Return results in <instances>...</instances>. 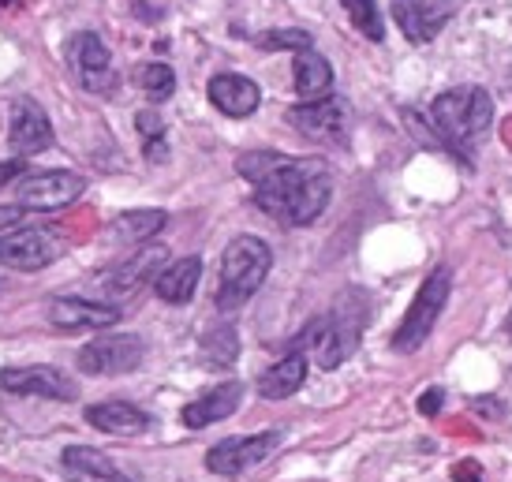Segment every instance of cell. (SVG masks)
<instances>
[{
    "instance_id": "cell-1",
    "label": "cell",
    "mask_w": 512,
    "mask_h": 482,
    "mask_svg": "<svg viewBox=\"0 0 512 482\" xmlns=\"http://www.w3.org/2000/svg\"><path fill=\"white\" fill-rule=\"evenodd\" d=\"M333 199V172L318 157H285L270 176L255 184L258 210L285 228L318 221Z\"/></svg>"
},
{
    "instance_id": "cell-2",
    "label": "cell",
    "mask_w": 512,
    "mask_h": 482,
    "mask_svg": "<svg viewBox=\"0 0 512 482\" xmlns=\"http://www.w3.org/2000/svg\"><path fill=\"white\" fill-rule=\"evenodd\" d=\"M363 326H367V303L359 292H352V296H341V303L329 314L311 318L288 352L307 355L322 370H337L359 348Z\"/></svg>"
},
{
    "instance_id": "cell-3",
    "label": "cell",
    "mask_w": 512,
    "mask_h": 482,
    "mask_svg": "<svg viewBox=\"0 0 512 482\" xmlns=\"http://www.w3.org/2000/svg\"><path fill=\"white\" fill-rule=\"evenodd\" d=\"M273 270V251L258 236H236L221 255V284H217V307L236 311L266 284Z\"/></svg>"
},
{
    "instance_id": "cell-4",
    "label": "cell",
    "mask_w": 512,
    "mask_h": 482,
    "mask_svg": "<svg viewBox=\"0 0 512 482\" xmlns=\"http://www.w3.org/2000/svg\"><path fill=\"white\" fill-rule=\"evenodd\" d=\"M430 124L445 135L449 146H460L468 139H479L490 124H494V98L483 86H456L445 90L441 98L430 105Z\"/></svg>"
},
{
    "instance_id": "cell-5",
    "label": "cell",
    "mask_w": 512,
    "mask_h": 482,
    "mask_svg": "<svg viewBox=\"0 0 512 482\" xmlns=\"http://www.w3.org/2000/svg\"><path fill=\"white\" fill-rule=\"evenodd\" d=\"M449 288H453V270H445V266L434 270L427 281L419 284L412 307L404 314L400 329L393 333V352L412 355L430 341V333H434L441 311H445V303H449Z\"/></svg>"
},
{
    "instance_id": "cell-6",
    "label": "cell",
    "mask_w": 512,
    "mask_h": 482,
    "mask_svg": "<svg viewBox=\"0 0 512 482\" xmlns=\"http://www.w3.org/2000/svg\"><path fill=\"white\" fill-rule=\"evenodd\" d=\"M86 180L72 169H49V172H23L15 184V199L30 213H53L83 199Z\"/></svg>"
},
{
    "instance_id": "cell-7",
    "label": "cell",
    "mask_w": 512,
    "mask_h": 482,
    "mask_svg": "<svg viewBox=\"0 0 512 482\" xmlns=\"http://www.w3.org/2000/svg\"><path fill=\"white\" fill-rule=\"evenodd\" d=\"M68 64H72V75L79 79L86 94H98V98H113L120 90V75L113 68V53L105 49L94 30H83L75 34L72 45H68Z\"/></svg>"
},
{
    "instance_id": "cell-8",
    "label": "cell",
    "mask_w": 512,
    "mask_h": 482,
    "mask_svg": "<svg viewBox=\"0 0 512 482\" xmlns=\"http://www.w3.org/2000/svg\"><path fill=\"white\" fill-rule=\"evenodd\" d=\"M146 344L143 337H131V333H109V337H98L90 341L79 352V370L83 374H94V378H116V374H128L143 363Z\"/></svg>"
},
{
    "instance_id": "cell-9",
    "label": "cell",
    "mask_w": 512,
    "mask_h": 482,
    "mask_svg": "<svg viewBox=\"0 0 512 482\" xmlns=\"http://www.w3.org/2000/svg\"><path fill=\"white\" fill-rule=\"evenodd\" d=\"M288 124L307 135L311 142H326V146H344L348 142V105L341 98H314L303 101L296 109H288Z\"/></svg>"
},
{
    "instance_id": "cell-10",
    "label": "cell",
    "mask_w": 512,
    "mask_h": 482,
    "mask_svg": "<svg viewBox=\"0 0 512 482\" xmlns=\"http://www.w3.org/2000/svg\"><path fill=\"white\" fill-rule=\"evenodd\" d=\"M277 445H281V434H277V430L251 434V438H225L221 445H214V449L206 453V468L214 471V475L236 479V475H243V471L258 468Z\"/></svg>"
},
{
    "instance_id": "cell-11",
    "label": "cell",
    "mask_w": 512,
    "mask_h": 482,
    "mask_svg": "<svg viewBox=\"0 0 512 482\" xmlns=\"http://www.w3.org/2000/svg\"><path fill=\"white\" fill-rule=\"evenodd\" d=\"M57 258V236L45 228H8L0 232V266L38 273Z\"/></svg>"
},
{
    "instance_id": "cell-12",
    "label": "cell",
    "mask_w": 512,
    "mask_h": 482,
    "mask_svg": "<svg viewBox=\"0 0 512 482\" xmlns=\"http://www.w3.org/2000/svg\"><path fill=\"white\" fill-rule=\"evenodd\" d=\"M0 389L12 397H42V400H75V382L57 367H4Z\"/></svg>"
},
{
    "instance_id": "cell-13",
    "label": "cell",
    "mask_w": 512,
    "mask_h": 482,
    "mask_svg": "<svg viewBox=\"0 0 512 482\" xmlns=\"http://www.w3.org/2000/svg\"><path fill=\"white\" fill-rule=\"evenodd\" d=\"M45 318H49L53 329H60V333H79V329H113L124 314H120V307H113V303L57 296L45 307Z\"/></svg>"
},
{
    "instance_id": "cell-14",
    "label": "cell",
    "mask_w": 512,
    "mask_h": 482,
    "mask_svg": "<svg viewBox=\"0 0 512 482\" xmlns=\"http://www.w3.org/2000/svg\"><path fill=\"white\" fill-rule=\"evenodd\" d=\"M393 19L408 42H434L453 19V0H393Z\"/></svg>"
},
{
    "instance_id": "cell-15",
    "label": "cell",
    "mask_w": 512,
    "mask_h": 482,
    "mask_svg": "<svg viewBox=\"0 0 512 482\" xmlns=\"http://www.w3.org/2000/svg\"><path fill=\"white\" fill-rule=\"evenodd\" d=\"M8 146H12L19 157L27 154H42L53 146V124L45 109L34 98H19L12 105V124H8Z\"/></svg>"
},
{
    "instance_id": "cell-16",
    "label": "cell",
    "mask_w": 512,
    "mask_h": 482,
    "mask_svg": "<svg viewBox=\"0 0 512 482\" xmlns=\"http://www.w3.org/2000/svg\"><path fill=\"white\" fill-rule=\"evenodd\" d=\"M165 262H169V247H165V243L146 240L135 255L124 258L116 270H109L105 277H101V288H105L109 296H128V292H139V288L154 277V270H161Z\"/></svg>"
},
{
    "instance_id": "cell-17",
    "label": "cell",
    "mask_w": 512,
    "mask_h": 482,
    "mask_svg": "<svg viewBox=\"0 0 512 482\" xmlns=\"http://www.w3.org/2000/svg\"><path fill=\"white\" fill-rule=\"evenodd\" d=\"M206 94L214 101L217 113L232 116V120H243V116H255L258 105H262V90H258L255 79L247 75H236V71H221L210 79Z\"/></svg>"
},
{
    "instance_id": "cell-18",
    "label": "cell",
    "mask_w": 512,
    "mask_h": 482,
    "mask_svg": "<svg viewBox=\"0 0 512 482\" xmlns=\"http://www.w3.org/2000/svg\"><path fill=\"white\" fill-rule=\"evenodd\" d=\"M86 423L101 434H113V438H135V434L150 430V415L128 400H101V404L86 408Z\"/></svg>"
},
{
    "instance_id": "cell-19",
    "label": "cell",
    "mask_w": 512,
    "mask_h": 482,
    "mask_svg": "<svg viewBox=\"0 0 512 482\" xmlns=\"http://www.w3.org/2000/svg\"><path fill=\"white\" fill-rule=\"evenodd\" d=\"M243 400V385L240 382H225V385H214V389H206L199 400H191L180 419H184L187 430H202V426H214L221 419L240 408Z\"/></svg>"
},
{
    "instance_id": "cell-20",
    "label": "cell",
    "mask_w": 512,
    "mask_h": 482,
    "mask_svg": "<svg viewBox=\"0 0 512 482\" xmlns=\"http://www.w3.org/2000/svg\"><path fill=\"white\" fill-rule=\"evenodd\" d=\"M60 464H64V471H68L75 482H139V479H131L120 464H113L105 453L90 449V445H68L64 456H60Z\"/></svg>"
},
{
    "instance_id": "cell-21",
    "label": "cell",
    "mask_w": 512,
    "mask_h": 482,
    "mask_svg": "<svg viewBox=\"0 0 512 482\" xmlns=\"http://www.w3.org/2000/svg\"><path fill=\"white\" fill-rule=\"evenodd\" d=\"M199 277H202L199 255L176 258V262H165V266H161V273H157V281H154V292L165 299V303H172V307H184V303L195 299Z\"/></svg>"
},
{
    "instance_id": "cell-22",
    "label": "cell",
    "mask_w": 512,
    "mask_h": 482,
    "mask_svg": "<svg viewBox=\"0 0 512 482\" xmlns=\"http://www.w3.org/2000/svg\"><path fill=\"white\" fill-rule=\"evenodd\" d=\"M303 382H307V355L288 352L285 359H277L270 370H262L258 393L266 400H285V397H292Z\"/></svg>"
},
{
    "instance_id": "cell-23",
    "label": "cell",
    "mask_w": 512,
    "mask_h": 482,
    "mask_svg": "<svg viewBox=\"0 0 512 482\" xmlns=\"http://www.w3.org/2000/svg\"><path fill=\"white\" fill-rule=\"evenodd\" d=\"M329 86H333L329 60L322 53H314V49H303L296 57V94L303 101H314V98H326Z\"/></svg>"
},
{
    "instance_id": "cell-24",
    "label": "cell",
    "mask_w": 512,
    "mask_h": 482,
    "mask_svg": "<svg viewBox=\"0 0 512 482\" xmlns=\"http://www.w3.org/2000/svg\"><path fill=\"white\" fill-rule=\"evenodd\" d=\"M165 225H169V213L165 210H124L113 221V236L124 243H146L154 240Z\"/></svg>"
},
{
    "instance_id": "cell-25",
    "label": "cell",
    "mask_w": 512,
    "mask_h": 482,
    "mask_svg": "<svg viewBox=\"0 0 512 482\" xmlns=\"http://www.w3.org/2000/svg\"><path fill=\"white\" fill-rule=\"evenodd\" d=\"M202 355L210 359V367H232L236 355H240V341H236V329L217 326L202 337Z\"/></svg>"
},
{
    "instance_id": "cell-26",
    "label": "cell",
    "mask_w": 512,
    "mask_h": 482,
    "mask_svg": "<svg viewBox=\"0 0 512 482\" xmlns=\"http://www.w3.org/2000/svg\"><path fill=\"white\" fill-rule=\"evenodd\" d=\"M139 86H143V94L154 101V105H161V101H169L172 94H176V71H172L169 64H161V60L143 64V68H139Z\"/></svg>"
},
{
    "instance_id": "cell-27",
    "label": "cell",
    "mask_w": 512,
    "mask_h": 482,
    "mask_svg": "<svg viewBox=\"0 0 512 482\" xmlns=\"http://www.w3.org/2000/svg\"><path fill=\"white\" fill-rule=\"evenodd\" d=\"M341 8L348 12L352 27H356L363 38H370V42H382L385 23H382V12H378V4H374V0H341Z\"/></svg>"
},
{
    "instance_id": "cell-28",
    "label": "cell",
    "mask_w": 512,
    "mask_h": 482,
    "mask_svg": "<svg viewBox=\"0 0 512 482\" xmlns=\"http://www.w3.org/2000/svg\"><path fill=\"white\" fill-rule=\"evenodd\" d=\"M135 128H139V135H143L146 161L161 165V161L169 157V142H165V120H161L157 113H139V116H135Z\"/></svg>"
},
{
    "instance_id": "cell-29",
    "label": "cell",
    "mask_w": 512,
    "mask_h": 482,
    "mask_svg": "<svg viewBox=\"0 0 512 482\" xmlns=\"http://www.w3.org/2000/svg\"><path fill=\"white\" fill-rule=\"evenodd\" d=\"M281 161H285V154H273V150H251V154H243L240 161H236V169H240L243 180L258 184V180H262V176H270Z\"/></svg>"
},
{
    "instance_id": "cell-30",
    "label": "cell",
    "mask_w": 512,
    "mask_h": 482,
    "mask_svg": "<svg viewBox=\"0 0 512 482\" xmlns=\"http://www.w3.org/2000/svg\"><path fill=\"white\" fill-rule=\"evenodd\" d=\"M258 45H262V49H296V53H303V49H311L314 45V38L307 34V30L277 27V30H266V34L258 38Z\"/></svg>"
},
{
    "instance_id": "cell-31",
    "label": "cell",
    "mask_w": 512,
    "mask_h": 482,
    "mask_svg": "<svg viewBox=\"0 0 512 482\" xmlns=\"http://www.w3.org/2000/svg\"><path fill=\"white\" fill-rule=\"evenodd\" d=\"M441 404H445V393H441V389H427V393L419 397V412H423V415H438Z\"/></svg>"
},
{
    "instance_id": "cell-32",
    "label": "cell",
    "mask_w": 512,
    "mask_h": 482,
    "mask_svg": "<svg viewBox=\"0 0 512 482\" xmlns=\"http://www.w3.org/2000/svg\"><path fill=\"white\" fill-rule=\"evenodd\" d=\"M453 479L456 482H483V468H479L475 460H464V464H456L453 468Z\"/></svg>"
},
{
    "instance_id": "cell-33",
    "label": "cell",
    "mask_w": 512,
    "mask_h": 482,
    "mask_svg": "<svg viewBox=\"0 0 512 482\" xmlns=\"http://www.w3.org/2000/svg\"><path fill=\"white\" fill-rule=\"evenodd\" d=\"M23 213L27 210H19V206H0V228H19Z\"/></svg>"
},
{
    "instance_id": "cell-34",
    "label": "cell",
    "mask_w": 512,
    "mask_h": 482,
    "mask_svg": "<svg viewBox=\"0 0 512 482\" xmlns=\"http://www.w3.org/2000/svg\"><path fill=\"white\" fill-rule=\"evenodd\" d=\"M19 176H23V165H19V161H4V165H0V187L8 184V180H19Z\"/></svg>"
},
{
    "instance_id": "cell-35",
    "label": "cell",
    "mask_w": 512,
    "mask_h": 482,
    "mask_svg": "<svg viewBox=\"0 0 512 482\" xmlns=\"http://www.w3.org/2000/svg\"><path fill=\"white\" fill-rule=\"evenodd\" d=\"M0 4H4V8H12V4H15V0H0Z\"/></svg>"
},
{
    "instance_id": "cell-36",
    "label": "cell",
    "mask_w": 512,
    "mask_h": 482,
    "mask_svg": "<svg viewBox=\"0 0 512 482\" xmlns=\"http://www.w3.org/2000/svg\"><path fill=\"white\" fill-rule=\"evenodd\" d=\"M505 329H509V333H512V314H509V322H505Z\"/></svg>"
}]
</instances>
